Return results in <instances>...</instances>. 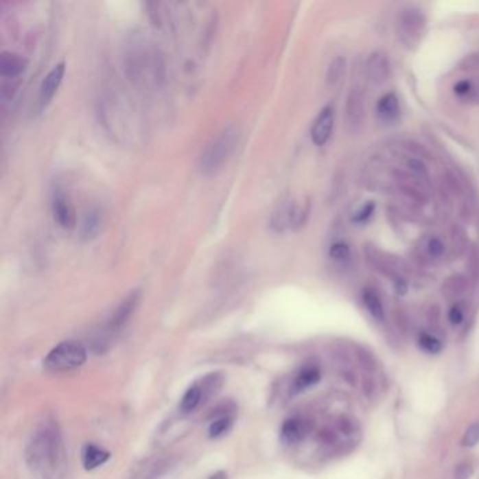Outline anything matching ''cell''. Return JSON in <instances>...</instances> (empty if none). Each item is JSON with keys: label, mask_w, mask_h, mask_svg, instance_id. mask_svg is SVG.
Masks as SVG:
<instances>
[{"label": "cell", "mask_w": 479, "mask_h": 479, "mask_svg": "<svg viewBox=\"0 0 479 479\" xmlns=\"http://www.w3.org/2000/svg\"><path fill=\"white\" fill-rule=\"evenodd\" d=\"M54 221L64 229H72L76 225V213L72 202L64 191L58 190L52 197Z\"/></svg>", "instance_id": "4"}, {"label": "cell", "mask_w": 479, "mask_h": 479, "mask_svg": "<svg viewBox=\"0 0 479 479\" xmlns=\"http://www.w3.org/2000/svg\"><path fill=\"white\" fill-rule=\"evenodd\" d=\"M64 75H65V64H58L43 79L40 86V104L43 107H45L58 92L59 86L62 83Z\"/></svg>", "instance_id": "6"}, {"label": "cell", "mask_w": 479, "mask_h": 479, "mask_svg": "<svg viewBox=\"0 0 479 479\" xmlns=\"http://www.w3.org/2000/svg\"><path fill=\"white\" fill-rule=\"evenodd\" d=\"M367 71H369V78L374 83H382L386 79L388 72H389L388 59L385 58V55L381 52L373 54L369 59Z\"/></svg>", "instance_id": "12"}, {"label": "cell", "mask_w": 479, "mask_h": 479, "mask_svg": "<svg viewBox=\"0 0 479 479\" xmlns=\"http://www.w3.org/2000/svg\"><path fill=\"white\" fill-rule=\"evenodd\" d=\"M401 25H402L404 36L413 38L421 34V30L423 27V19L419 13L410 10L402 16Z\"/></svg>", "instance_id": "16"}, {"label": "cell", "mask_w": 479, "mask_h": 479, "mask_svg": "<svg viewBox=\"0 0 479 479\" xmlns=\"http://www.w3.org/2000/svg\"><path fill=\"white\" fill-rule=\"evenodd\" d=\"M61 436L54 425L38 429L27 447V463L36 472H51L61 460Z\"/></svg>", "instance_id": "1"}, {"label": "cell", "mask_w": 479, "mask_h": 479, "mask_svg": "<svg viewBox=\"0 0 479 479\" xmlns=\"http://www.w3.org/2000/svg\"><path fill=\"white\" fill-rule=\"evenodd\" d=\"M472 474H474L472 463L463 461L454 469V479H471Z\"/></svg>", "instance_id": "25"}, {"label": "cell", "mask_w": 479, "mask_h": 479, "mask_svg": "<svg viewBox=\"0 0 479 479\" xmlns=\"http://www.w3.org/2000/svg\"><path fill=\"white\" fill-rule=\"evenodd\" d=\"M307 434V423L303 419H290L281 428V440L287 444H296Z\"/></svg>", "instance_id": "10"}, {"label": "cell", "mask_w": 479, "mask_h": 479, "mask_svg": "<svg viewBox=\"0 0 479 479\" xmlns=\"http://www.w3.org/2000/svg\"><path fill=\"white\" fill-rule=\"evenodd\" d=\"M27 67L25 59L19 54L3 51L0 55V75L6 79H14L24 72Z\"/></svg>", "instance_id": "8"}, {"label": "cell", "mask_w": 479, "mask_h": 479, "mask_svg": "<svg viewBox=\"0 0 479 479\" xmlns=\"http://www.w3.org/2000/svg\"><path fill=\"white\" fill-rule=\"evenodd\" d=\"M110 458V454L102 448L89 444L84 447L83 454H82V460H83V465L86 469H95L99 465H103L107 460Z\"/></svg>", "instance_id": "15"}, {"label": "cell", "mask_w": 479, "mask_h": 479, "mask_svg": "<svg viewBox=\"0 0 479 479\" xmlns=\"http://www.w3.org/2000/svg\"><path fill=\"white\" fill-rule=\"evenodd\" d=\"M428 248H429L430 255L434 256V257L441 256L443 252H444V245H443V242L440 241V239H437V237H432V239H430Z\"/></svg>", "instance_id": "28"}, {"label": "cell", "mask_w": 479, "mask_h": 479, "mask_svg": "<svg viewBox=\"0 0 479 479\" xmlns=\"http://www.w3.org/2000/svg\"><path fill=\"white\" fill-rule=\"evenodd\" d=\"M239 139V130L235 126L222 128L205 148L201 156L200 167L205 174H213L218 172L224 163L232 155L233 149Z\"/></svg>", "instance_id": "2"}, {"label": "cell", "mask_w": 479, "mask_h": 479, "mask_svg": "<svg viewBox=\"0 0 479 479\" xmlns=\"http://www.w3.org/2000/svg\"><path fill=\"white\" fill-rule=\"evenodd\" d=\"M139 298H141V292L132 291L121 303V305L118 307V309L115 311V314L113 315V318L110 319V323H108V331L111 334H115V331H119V329H121L127 323V320L130 319V316L132 315L134 309L137 308V305L139 303Z\"/></svg>", "instance_id": "7"}, {"label": "cell", "mask_w": 479, "mask_h": 479, "mask_svg": "<svg viewBox=\"0 0 479 479\" xmlns=\"http://www.w3.org/2000/svg\"><path fill=\"white\" fill-rule=\"evenodd\" d=\"M454 92L458 95V96H465L471 92V82L468 80H461L458 82L456 86H454Z\"/></svg>", "instance_id": "29"}, {"label": "cell", "mask_w": 479, "mask_h": 479, "mask_svg": "<svg viewBox=\"0 0 479 479\" xmlns=\"http://www.w3.org/2000/svg\"><path fill=\"white\" fill-rule=\"evenodd\" d=\"M461 443L464 447H475L479 444V421L465 430Z\"/></svg>", "instance_id": "23"}, {"label": "cell", "mask_w": 479, "mask_h": 479, "mask_svg": "<svg viewBox=\"0 0 479 479\" xmlns=\"http://www.w3.org/2000/svg\"><path fill=\"white\" fill-rule=\"evenodd\" d=\"M374 208H375V205H374V202H371V201L367 202V204H364V205L354 214L353 220H354L355 222H364V221H367V220L373 215Z\"/></svg>", "instance_id": "26"}, {"label": "cell", "mask_w": 479, "mask_h": 479, "mask_svg": "<svg viewBox=\"0 0 479 479\" xmlns=\"http://www.w3.org/2000/svg\"><path fill=\"white\" fill-rule=\"evenodd\" d=\"M86 349L79 342H62L48 353L44 366L55 373L69 371L80 367L86 362Z\"/></svg>", "instance_id": "3"}, {"label": "cell", "mask_w": 479, "mask_h": 479, "mask_svg": "<svg viewBox=\"0 0 479 479\" xmlns=\"http://www.w3.org/2000/svg\"><path fill=\"white\" fill-rule=\"evenodd\" d=\"M344 67H346V61L340 56L336 58L335 61L331 65H329L327 75H326V79H327L329 84L335 86L342 79V76L344 73Z\"/></svg>", "instance_id": "21"}, {"label": "cell", "mask_w": 479, "mask_h": 479, "mask_svg": "<svg viewBox=\"0 0 479 479\" xmlns=\"http://www.w3.org/2000/svg\"><path fill=\"white\" fill-rule=\"evenodd\" d=\"M363 301L367 308V311L371 314V316L377 320H384L385 311L379 295L373 290H366L363 294Z\"/></svg>", "instance_id": "18"}, {"label": "cell", "mask_w": 479, "mask_h": 479, "mask_svg": "<svg viewBox=\"0 0 479 479\" xmlns=\"http://www.w3.org/2000/svg\"><path fill=\"white\" fill-rule=\"evenodd\" d=\"M232 425V419L229 416H221L218 417L217 421H214L211 425H209V429H208V433H209V437H220L222 434H225L229 428Z\"/></svg>", "instance_id": "22"}, {"label": "cell", "mask_w": 479, "mask_h": 479, "mask_svg": "<svg viewBox=\"0 0 479 479\" xmlns=\"http://www.w3.org/2000/svg\"><path fill=\"white\" fill-rule=\"evenodd\" d=\"M329 255L335 260H347L350 257V248L344 242H335L329 249Z\"/></svg>", "instance_id": "24"}, {"label": "cell", "mask_w": 479, "mask_h": 479, "mask_svg": "<svg viewBox=\"0 0 479 479\" xmlns=\"http://www.w3.org/2000/svg\"><path fill=\"white\" fill-rule=\"evenodd\" d=\"M294 207L295 204L292 202V200L285 198L283 200L277 208L274 209L273 217H272V228L277 232L284 231L285 228L291 226L292 222V214H294Z\"/></svg>", "instance_id": "9"}, {"label": "cell", "mask_w": 479, "mask_h": 479, "mask_svg": "<svg viewBox=\"0 0 479 479\" xmlns=\"http://www.w3.org/2000/svg\"><path fill=\"white\" fill-rule=\"evenodd\" d=\"M319 379H320V371L318 367H315V366L305 367L298 373V375L292 384V393L294 394L303 393V391H305V389L315 385Z\"/></svg>", "instance_id": "14"}, {"label": "cell", "mask_w": 479, "mask_h": 479, "mask_svg": "<svg viewBox=\"0 0 479 479\" xmlns=\"http://www.w3.org/2000/svg\"><path fill=\"white\" fill-rule=\"evenodd\" d=\"M448 320L453 326H458L464 322V309L461 305H453L450 312H448Z\"/></svg>", "instance_id": "27"}, {"label": "cell", "mask_w": 479, "mask_h": 479, "mask_svg": "<svg viewBox=\"0 0 479 479\" xmlns=\"http://www.w3.org/2000/svg\"><path fill=\"white\" fill-rule=\"evenodd\" d=\"M335 123V111L332 106H326L320 110L316 119L314 121L312 130H311V138L312 142L318 146H322L327 142L329 137L332 134Z\"/></svg>", "instance_id": "5"}, {"label": "cell", "mask_w": 479, "mask_h": 479, "mask_svg": "<svg viewBox=\"0 0 479 479\" xmlns=\"http://www.w3.org/2000/svg\"><path fill=\"white\" fill-rule=\"evenodd\" d=\"M201 399H202V391H201V388L193 385V386H190V388L187 389L186 394L183 395L182 404H180V409H182L183 412H186V413L193 412V410L200 405Z\"/></svg>", "instance_id": "19"}, {"label": "cell", "mask_w": 479, "mask_h": 479, "mask_svg": "<svg viewBox=\"0 0 479 479\" xmlns=\"http://www.w3.org/2000/svg\"><path fill=\"white\" fill-rule=\"evenodd\" d=\"M378 114L385 119L397 118L399 114V100L394 93H388L378 102Z\"/></svg>", "instance_id": "17"}, {"label": "cell", "mask_w": 479, "mask_h": 479, "mask_svg": "<svg viewBox=\"0 0 479 479\" xmlns=\"http://www.w3.org/2000/svg\"><path fill=\"white\" fill-rule=\"evenodd\" d=\"M102 224H103V217H102L100 211H97V209H92V211H89L86 214V217L83 218L82 225H80V236H82L83 241H86V242L93 241V239L102 231Z\"/></svg>", "instance_id": "11"}, {"label": "cell", "mask_w": 479, "mask_h": 479, "mask_svg": "<svg viewBox=\"0 0 479 479\" xmlns=\"http://www.w3.org/2000/svg\"><path fill=\"white\" fill-rule=\"evenodd\" d=\"M417 343H419V347L429 354H437L443 349L441 342L434 335H430L428 332H423V334L419 335Z\"/></svg>", "instance_id": "20"}, {"label": "cell", "mask_w": 479, "mask_h": 479, "mask_svg": "<svg viewBox=\"0 0 479 479\" xmlns=\"http://www.w3.org/2000/svg\"><path fill=\"white\" fill-rule=\"evenodd\" d=\"M347 119L351 126H357L362 123L364 115V103H363V95L358 92V89H353L349 99H347Z\"/></svg>", "instance_id": "13"}, {"label": "cell", "mask_w": 479, "mask_h": 479, "mask_svg": "<svg viewBox=\"0 0 479 479\" xmlns=\"http://www.w3.org/2000/svg\"><path fill=\"white\" fill-rule=\"evenodd\" d=\"M409 166L414 170V172H417V173H422V172H425V166L422 165V162H419V161H409Z\"/></svg>", "instance_id": "30"}]
</instances>
